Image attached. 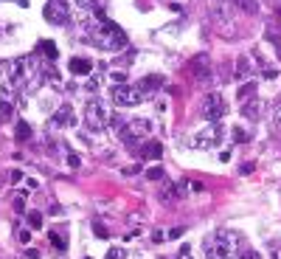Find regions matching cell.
I'll return each mask as SVG.
<instances>
[{
	"label": "cell",
	"mask_w": 281,
	"mask_h": 259,
	"mask_svg": "<svg viewBox=\"0 0 281 259\" xmlns=\"http://www.w3.org/2000/svg\"><path fill=\"white\" fill-rule=\"evenodd\" d=\"M239 259H261V253H256V251H245Z\"/></svg>",
	"instance_id": "obj_33"
},
{
	"label": "cell",
	"mask_w": 281,
	"mask_h": 259,
	"mask_svg": "<svg viewBox=\"0 0 281 259\" xmlns=\"http://www.w3.org/2000/svg\"><path fill=\"white\" fill-rule=\"evenodd\" d=\"M98 85H101V76H98V73H93L90 79H87V90H96Z\"/></svg>",
	"instance_id": "obj_30"
},
{
	"label": "cell",
	"mask_w": 281,
	"mask_h": 259,
	"mask_svg": "<svg viewBox=\"0 0 281 259\" xmlns=\"http://www.w3.org/2000/svg\"><path fill=\"white\" fill-rule=\"evenodd\" d=\"M12 113H14L12 101H9V99H0V118H3V121H9V118H12Z\"/></svg>",
	"instance_id": "obj_22"
},
{
	"label": "cell",
	"mask_w": 281,
	"mask_h": 259,
	"mask_svg": "<svg viewBox=\"0 0 281 259\" xmlns=\"http://www.w3.org/2000/svg\"><path fill=\"white\" fill-rule=\"evenodd\" d=\"M20 178H23V172H17V169L9 172V183H20Z\"/></svg>",
	"instance_id": "obj_31"
},
{
	"label": "cell",
	"mask_w": 281,
	"mask_h": 259,
	"mask_svg": "<svg viewBox=\"0 0 281 259\" xmlns=\"http://www.w3.org/2000/svg\"><path fill=\"white\" fill-rule=\"evenodd\" d=\"M70 73H76V76H87V73H93V62L90 59H84V57H73L68 62Z\"/></svg>",
	"instance_id": "obj_14"
},
{
	"label": "cell",
	"mask_w": 281,
	"mask_h": 259,
	"mask_svg": "<svg viewBox=\"0 0 281 259\" xmlns=\"http://www.w3.org/2000/svg\"><path fill=\"white\" fill-rule=\"evenodd\" d=\"M233 141H239V144H245V141H250V136H247L242 127H233Z\"/></svg>",
	"instance_id": "obj_25"
},
{
	"label": "cell",
	"mask_w": 281,
	"mask_h": 259,
	"mask_svg": "<svg viewBox=\"0 0 281 259\" xmlns=\"http://www.w3.org/2000/svg\"><path fill=\"white\" fill-rule=\"evenodd\" d=\"M135 85L140 87V93H144V96H149V93H155V90H161V87L166 85V79L158 76V73H152V76H144V79L135 82Z\"/></svg>",
	"instance_id": "obj_12"
},
{
	"label": "cell",
	"mask_w": 281,
	"mask_h": 259,
	"mask_svg": "<svg viewBox=\"0 0 281 259\" xmlns=\"http://www.w3.org/2000/svg\"><path fill=\"white\" fill-rule=\"evenodd\" d=\"M84 121L90 124V130H104L107 121H110L107 107L101 104V101H90V104L84 107Z\"/></svg>",
	"instance_id": "obj_9"
},
{
	"label": "cell",
	"mask_w": 281,
	"mask_h": 259,
	"mask_svg": "<svg viewBox=\"0 0 281 259\" xmlns=\"http://www.w3.org/2000/svg\"><path fill=\"white\" fill-rule=\"evenodd\" d=\"M250 73H253V62H250L247 57H239V59H236V79L245 82Z\"/></svg>",
	"instance_id": "obj_16"
},
{
	"label": "cell",
	"mask_w": 281,
	"mask_h": 259,
	"mask_svg": "<svg viewBox=\"0 0 281 259\" xmlns=\"http://www.w3.org/2000/svg\"><path fill=\"white\" fill-rule=\"evenodd\" d=\"M149 130H152V124H149L147 118H132V121L124 124V130H118V136L124 144L135 147L138 141H144V138L149 136Z\"/></svg>",
	"instance_id": "obj_4"
},
{
	"label": "cell",
	"mask_w": 281,
	"mask_h": 259,
	"mask_svg": "<svg viewBox=\"0 0 281 259\" xmlns=\"http://www.w3.org/2000/svg\"><path fill=\"white\" fill-rule=\"evenodd\" d=\"M225 113H228V104H225V99L219 93H208L203 99V115H205V121L217 124Z\"/></svg>",
	"instance_id": "obj_7"
},
{
	"label": "cell",
	"mask_w": 281,
	"mask_h": 259,
	"mask_svg": "<svg viewBox=\"0 0 281 259\" xmlns=\"http://www.w3.org/2000/svg\"><path fill=\"white\" fill-rule=\"evenodd\" d=\"M253 93H256V82H245V85H242V87H239V99H242V101H245L247 99V96H253Z\"/></svg>",
	"instance_id": "obj_23"
},
{
	"label": "cell",
	"mask_w": 281,
	"mask_h": 259,
	"mask_svg": "<svg viewBox=\"0 0 281 259\" xmlns=\"http://www.w3.org/2000/svg\"><path fill=\"white\" fill-rule=\"evenodd\" d=\"M147 178L149 180H163V169H161V166H152V169L147 172Z\"/></svg>",
	"instance_id": "obj_29"
},
{
	"label": "cell",
	"mask_w": 281,
	"mask_h": 259,
	"mask_svg": "<svg viewBox=\"0 0 281 259\" xmlns=\"http://www.w3.org/2000/svg\"><path fill=\"white\" fill-rule=\"evenodd\" d=\"M14 211H26V194H14Z\"/></svg>",
	"instance_id": "obj_26"
},
{
	"label": "cell",
	"mask_w": 281,
	"mask_h": 259,
	"mask_svg": "<svg viewBox=\"0 0 281 259\" xmlns=\"http://www.w3.org/2000/svg\"><path fill=\"white\" fill-rule=\"evenodd\" d=\"M107 259H126V251L124 248H110V251H107Z\"/></svg>",
	"instance_id": "obj_28"
},
{
	"label": "cell",
	"mask_w": 281,
	"mask_h": 259,
	"mask_svg": "<svg viewBox=\"0 0 281 259\" xmlns=\"http://www.w3.org/2000/svg\"><path fill=\"white\" fill-rule=\"evenodd\" d=\"M73 121H76V115H73V110H70V104H62V107L56 110V115H54V124H65V127H73Z\"/></svg>",
	"instance_id": "obj_15"
},
{
	"label": "cell",
	"mask_w": 281,
	"mask_h": 259,
	"mask_svg": "<svg viewBox=\"0 0 281 259\" xmlns=\"http://www.w3.org/2000/svg\"><path fill=\"white\" fill-rule=\"evenodd\" d=\"M26 256H28V259H40V251H34V248H28V251H26Z\"/></svg>",
	"instance_id": "obj_35"
},
{
	"label": "cell",
	"mask_w": 281,
	"mask_h": 259,
	"mask_svg": "<svg viewBox=\"0 0 281 259\" xmlns=\"http://www.w3.org/2000/svg\"><path fill=\"white\" fill-rule=\"evenodd\" d=\"M273 124H275V127L281 130V99H278V101H275V104H273Z\"/></svg>",
	"instance_id": "obj_27"
},
{
	"label": "cell",
	"mask_w": 281,
	"mask_h": 259,
	"mask_svg": "<svg viewBox=\"0 0 281 259\" xmlns=\"http://www.w3.org/2000/svg\"><path fill=\"white\" fill-rule=\"evenodd\" d=\"M79 3H82V6H96L98 0H79Z\"/></svg>",
	"instance_id": "obj_36"
},
{
	"label": "cell",
	"mask_w": 281,
	"mask_h": 259,
	"mask_svg": "<svg viewBox=\"0 0 281 259\" xmlns=\"http://www.w3.org/2000/svg\"><path fill=\"white\" fill-rule=\"evenodd\" d=\"M42 17H45V23H51V26H68V20H70L68 0H48L45 9H42Z\"/></svg>",
	"instance_id": "obj_5"
},
{
	"label": "cell",
	"mask_w": 281,
	"mask_h": 259,
	"mask_svg": "<svg viewBox=\"0 0 281 259\" xmlns=\"http://www.w3.org/2000/svg\"><path fill=\"white\" fill-rule=\"evenodd\" d=\"M48 239L54 242L56 251H65V248H68V245H65V239H62V234H59V231H54V228L48 231Z\"/></svg>",
	"instance_id": "obj_21"
},
{
	"label": "cell",
	"mask_w": 281,
	"mask_h": 259,
	"mask_svg": "<svg viewBox=\"0 0 281 259\" xmlns=\"http://www.w3.org/2000/svg\"><path fill=\"white\" fill-rule=\"evenodd\" d=\"M211 23H214L217 31H219V34H225V37L236 34V26H233V17H231V9H228V6H214V9H211Z\"/></svg>",
	"instance_id": "obj_8"
},
{
	"label": "cell",
	"mask_w": 281,
	"mask_h": 259,
	"mask_svg": "<svg viewBox=\"0 0 281 259\" xmlns=\"http://www.w3.org/2000/svg\"><path fill=\"white\" fill-rule=\"evenodd\" d=\"M14 138H17V141L31 138V124H28V121H17V133H14Z\"/></svg>",
	"instance_id": "obj_19"
},
{
	"label": "cell",
	"mask_w": 281,
	"mask_h": 259,
	"mask_svg": "<svg viewBox=\"0 0 281 259\" xmlns=\"http://www.w3.org/2000/svg\"><path fill=\"white\" fill-rule=\"evenodd\" d=\"M233 3H236L245 15H256V12H259V3H256V0H233Z\"/></svg>",
	"instance_id": "obj_18"
},
{
	"label": "cell",
	"mask_w": 281,
	"mask_h": 259,
	"mask_svg": "<svg viewBox=\"0 0 281 259\" xmlns=\"http://www.w3.org/2000/svg\"><path fill=\"white\" fill-rule=\"evenodd\" d=\"M28 71H31V62L28 59H12L9 62V68H6V73H9V85L12 87H17V85H23L26 82V76H28Z\"/></svg>",
	"instance_id": "obj_11"
},
{
	"label": "cell",
	"mask_w": 281,
	"mask_h": 259,
	"mask_svg": "<svg viewBox=\"0 0 281 259\" xmlns=\"http://www.w3.org/2000/svg\"><path fill=\"white\" fill-rule=\"evenodd\" d=\"M242 115H245V118H250V121H256V118L261 115V101H259V99L245 101V107H242Z\"/></svg>",
	"instance_id": "obj_17"
},
{
	"label": "cell",
	"mask_w": 281,
	"mask_h": 259,
	"mask_svg": "<svg viewBox=\"0 0 281 259\" xmlns=\"http://www.w3.org/2000/svg\"><path fill=\"white\" fill-rule=\"evenodd\" d=\"M14 3H17V6H28V0H14Z\"/></svg>",
	"instance_id": "obj_37"
},
{
	"label": "cell",
	"mask_w": 281,
	"mask_h": 259,
	"mask_svg": "<svg viewBox=\"0 0 281 259\" xmlns=\"http://www.w3.org/2000/svg\"><path fill=\"white\" fill-rule=\"evenodd\" d=\"M189 73L200 82V85H208V82L214 79V71H211V62H208L205 54H200V57L191 59V62H189Z\"/></svg>",
	"instance_id": "obj_10"
},
{
	"label": "cell",
	"mask_w": 281,
	"mask_h": 259,
	"mask_svg": "<svg viewBox=\"0 0 281 259\" xmlns=\"http://www.w3.org/2000/svg\"><path fill=\"white\" fill-rule=\"evenodd\" d=\"M112 101L118 104V107H135L138 101H144V93H140L138 85H115L112 87Z\"/></svg>",
	"instance_id": "obj_6"
},
{
	"label": "cell",
	"mask_w": 281,
	"mask_h": 259,
	"mask_svg": "<svg viewBox=\"0 0 281 259\" xmlns=\"http://www.w3.org/2000/svg\"><path fill=\"white\" fill-rule=\"evenodd\" d=\"M28 225H31V228H42V214L40 211H31V214H28Z\"/></svg>",
	"instance_id": "obj_24"
},
{
	"label": "cell",
	"mask_w": 281,
	"mask_h": 259,
	"mask_svg": "<svg viewBox=\"0 0 281 259\" xmlns=\"http://www.w3.org/2000/svg\"><path fill=\"white\" fill-rule=\"evenodd\" d=\"M138 155H140V158H144V161H158V158H161V155H163V144H161V141H155V138H152V141H147V144H140Z\"/></svg>",
	"instance_id": "obj_13"
},
{
	"label": "cell",
	"mask_w": 281,
	"mask_h": 259,
	"mask_svg": "<svg viewBox=\"0 0 281 259\" xmlns=\"http://www.w3.org/2000/svg\"><path fill=\"white\" fill-rule=\"evenodd\" d=\"M84 43L96 45V48H101V51H121L129 45V40H126V34L112 20H107V17H93V20H87V40H84Z\"/></svg>",
	"instance_id": "obj_1"
},
{
	"label": "cell",
	"mask_w": 281,
	"mask_h": 259,
	"mask_svg": "<svg viewBox=\"0 0 281 259\" xmlns=\"http://www.w3.org/2000/svg\"><path fill=\"white\" fill-rule=\"evenodd\" d=\"M20 242H31V234H28V231H26V228H23V231H20Z\"/></svg>",
	"instance_id": "obj_34"
},
{
	"label": "cell",
	"mask_w": 281,
	"mask_h": 259,
	"mask_svg": "<svg viewBox=\"0 0 281 259\" xmlns=\"http://www.w3.org/2000/svg\"><path fill=\"white\" fill-rule=\"evenodd\" d=\"M93 231H96L98 237H107V228H104L101 223H93Z\"/></svg>",
	"instance_id": "obj_32"
},
{
	"label": "cell",
	"mask_w": 281,
	"mask_h": 259,
	"mask_svg": "<svg viewBox=\"0 0 281 259\" xmlns=\"http://www.w3.org/2000/svg\"><path fill=\"white\" fill-rule=\"evenodd\" d=\"M225 138V130L219 127V124H211V127L205 130H197V133H191L183 144L189 147V150H211V147H219Z\"/></svg>",
	"instance_id": "obj_3"
},
{
	"label": "cell",
	"mask_w": 281,
	"mask_h": 259,
	"mask_svg": "<svg viewBox=\"0 0 281 259\" xmlns=\"http://www.w3.org/2000/svg\"><path fill=\"white\" fill-rule=\"evenodd\" d=\"M37 51H40V54H45L48 59H56V45L51 43V40H42V43H40V48H37Z\"/></svg>",
	"instance_id": "obj_20"
},
{
	"label": "cell",
	"mask_w": 281,
	"mask_h": 259,
	"mask_svg": "<svg viewBox=\"0 0 281 259\" xmlns=\"http://www.w3.org/2000/svg\"><path fill=\"white\" fill-rule=\"evenodd\" d=\"M205 251V259H231L233 251H236V234H231V231H217L214 237L205 239L203 245Z\"/></svg>",
	"instance_id": "obj_2"
}]
</instances>
